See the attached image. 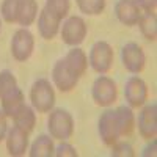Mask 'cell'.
<instances>
[{"mask_svg":"<svg viewBox=\"0 0 157 157\" xmlns=\"http://www.w3.org/2000/svg\"><path fill=\"white\" fill-rule=\"evenodd\" d=\"M47 130L55 140L66 141L71 138L74 134V120L71 113L64 109H52L47 118Z\"/></svg>","mask_w":157,"mask_h":157,"instance_id":"cell-1","label":"cell"},{"mask_svg":"<svg viewBox=\"0 0 157 157\" xmlns=\"http://www.w3.org/2000/svg\"><path fill=\"white\" fill-rule=\"evenodd\" d=\"M32 105L39 113H47L55 105V91L47 78H38L30 90Z\"/></svg>","mask_w":157,"mask_h":157,"instance_id":"cell-2","label":"cell"},{"mask_svg":"<svg viewBox=\"0 0 157 157\" xmlns=\"http://www.w3.org/2000/svg\"><path fill=\"white\" fill-rule=\"evenodd\" d=\"M91 96L96 105L99 107H109L116 101L118 96V88L116 83L107 75H99L93 86H91Z\"/></svg>","mask_w":157,"mask_h":157,"instance_id":"cell-3","label":"cell"},{"mask_svg":"<svg viewBox=\"0 0 157 157\" xmlns=\"http://www.w3.org/2000/svg\"><path fill=\"white\" fill-rule=\"evenodd\" d=\"M90 66L99 74H105L110 71L113 64V49L105 41H98L93 44L90 50V58H88Z\"/></svg>","mask_w":157,"mask_h":157,"instance_id":"cell-4","label":"cell"},{"mask_svg":"<svg viewBox=\"0 0 157 157\" xmlns=\"http://www.w3.org/2000/svg\"><path fill=\"white\" fill-rule=\"evenodd\" d=\"M35 47V38L27 29H19L11 39V55L17 61H25L29 60L30 55L33 54Z\"/></svg>","mask_w":157,"mask_h":157,"instance_id":"cell-5","label":"cell"},{"mask_svg":"<svg viewBox=\"0 0 157 157\" xmlns=\"http://www.w3.org/2000/svg\"><path fill=\"white\" fill-rule=\"evenodd\" d=\"M86 36V24L80 16H72L63 24L61 29V39L68 46H78L83 43Z\"/></svg>","mask_w":157,"mask_h":157,"instance_id":"cell-6","label":"cell"},{"mask_svg":"<svg viewBox=\"0 0 157 157\" xmlns=\"http://www.w3.org/2000/svg\"><path fill=\"white\" fill-rule=\"evenodd\" d=\"M124 98L130 109L141 107L148 99V86L145 80L137 75H132L130 78H127V82L124 85Z\"/></svg>","mask_w":157,"mask_h":157,"instance_id":"cell-7","label":"cell"},{"mask_svg":"<svg viewBox=\"0 0 157 157\" xmlns=\"http://www.w3.org/2000/svg\"><path fill=\"white\" fill-rule=\"evenodd\" d=\"M121 61L129 72L138 74L146 64V55L137 43H127L121 49Z\"/></svg>","mask_w":157,"mask_h":157,"instance_id":"cell-8","label":"cell"},{"mask_svg":"<svg viewBox=\"0 0 157 157\" xmlns=\"http://www.w3.org/2000/svg\"><path fill=\"white\" fill-rule=\"evenodd\" d=\"M52 80H54L55 86L61 93H69V91H72L75 88L78 77L68 68L66 61L61 58L55 63L54 69H52Z\"/></svg>","mask_w":157,"mask_h":157,"instance_id":"cell-9","label":"cell"},{"mask_svg":"<svg viewBox=\"0 0 157 157\" xmlns=\"http://www.w3.org/2000/svg\"><path fill=\"white\" fill-rule=\"evenodd\" d=\"M98 130H99L101 140L107 146H112L115 141L121 138L120 130H118V124H116V118H115V110H105L99 116Z\"/></svg>","mask_w":157,"mask_h":157,"instance_id":"cell-10","label":"cell"},{"mask_svg":"<svg viewBox=\"0 0 157 157\" xmlns=\"http://www.w3.org/2000/svg\"><path fill=\"white\" fill-rule=\"evenodd\" d=\"M138 132L145 140H152L157 135V104L151 102L138 115Z\"/></svg>","mask_w":157,"mask_h":157,"instance_id":"cell-11","label":"cell"},{"mask_svg":"<svg viewBox=\"0 0 157 157\" xmlns=\"http://www.w3.org/2000/svg\"><path fill=\"white\" fill-rule=\"evenodd\" d=\"M115 14L121 24L132 27V25H137L141 16V10L137 0H118L115 5Z\"/></svg>","mask_w":157,"mask_h":157,"instance_id":"cell-12","label":"cell"},{"mask_svg":"<svg viewBox=\"0 0 157 157\" xmlns=\"http://www.w3.org/2000/svg\"><path fill=\"white\" fill-rule=\"evenodd\" d=\"M29 146V132H25L24 129L13 126L8 134H6V149L8 154L13 157L24 155Z\"/></svg>","mask_w":157,"mask_h":157,"instance_id":"cell-13","label":"cell"},{"mask_svg":"<svg viewBox=\"0 0 157 157\" xmlns=\"http://www.w3.org/2000/svg\"><path fill=\"white\" fill-rule=\"evenodd\" d=\"M60 19L55 17L54 14L44 8L41 13H39V17H38V32L44 39H52L55 38V35L60 30Z\"/></svg>","mask_w":157,"mask_h":157,"instance_id":"cell-14","label":"cell"},{"mask_svg":"<svg viewBox=\"0 0 157 157\" xmlns=\"http://www.w3.org/2000/svg\"><path fill=\"white\" fill-rule=\"evenodd\" d=\"M115 118H116V124L118 130H120L121 137H129L134 132L135 127V116L134 112L129 105H120L115 110Z\"/></svg>","mask_w":157,"mask_h":157,"instance_id":"cell-15","label":"cell"},{"mask_svg":"<svg viewBox=\"0 0 157 157\" xmlns=\"http://www.w3.org/2000/svg\"><path fill=\"white\" fill-rule=\"evenodd\" d=\"M63 60L66 61L68 68H69L78 78L85 74V71H86V68H88V57H86L85 52H83L82 49H78L77 46L72 47Z\"/></svg>","mask_w":157,"mask_h":157,"instance_id":"cell-16","label":"cell"},{"mask_svg":"<svg viewBox=\"0 0 157 157\" xmlns=\"http://www.w3.org/2000/svg\"><path fill=\"white\" fill-rule=\"evenodd\" d=\"M0 101H2V110H3V113H5L8 118H13V116H14V115L25 105L24 93H22L17 86L13 90V91H10L6 96H3Z\"/></svg>","mask_w":157,"mask_h":157,"instance_id":"cell-17","label":"cell"},{"mask_svg":"<svg viewBox=\"0 0 157 157\" xmlns=\"http://www.w3.org/2000/svg\"><path fill=\"white\" fill-rule=\"evenodd\" d=\"M38 16V3L36 0H19V10H17V24L27 29L29 25L35 22Z\"/></svg>","mask_w":157,"mask_h":157,"instance_id":"cell-18","label":"cell"},{"mask_svg":"<svg viewBox=\"0 0 157 157\" xmlns=\"http://www.w3.org/2000/svg\"><path fill=\"white\" fill-rule=\"evenodd\" d=\"M55 146H54V141H52L50 135H39L30 146L29 155L30 157H50L54 155Z\"/></svg>","mask_w":157,"mask_h":157,"instance_id":"cell-19","label":"cell"},{"mask_svg":"<svg viewBox=\"0 0 157 157\" xmlns=\"http://www.w3.org/2000/svg\"><path fill=\"white\" fill-rule=\"evenodd\" d=\"M13 121H14V126L24 129L25 132H32V130L35 129V124H36V115H35V109L29 107L27 104L11 118Z\"/></svg>","mask_w":157,"mask_h":157,"instance_id":"cell-20","label":"cell"},{"mask_svg":"<svg viewBox=\"0 0 157 157\" xmlns=\"http://www.w3.org/2000/svg\"><path fill=\"white\" fill-rule=\"evenodd\" d=\"M138 27L146 39L149 41H155L157 36V21H155V13H141L138 19Z\"/></svg>","mask_w":157,"mask_h":157,"instance_id":"cell-21","label":"cell"},{"mask_svg":"<svg viewBox=\"0 0 157 157\" xmlns=\"http://www.w3.org/2000/svg\"><path fill=\"white\" fill-rule=\"evenodd\" d=\"M44 8L50 13V14H54L55 17L63 21L64 17L68 16V13H69L71 2L69 0H46Z\"/></svg>","mask_w":157,"mask_h":157,"instance_id":"cell-22","label":"cell"},{"mask_svg":"<svg viewBox=\"0 0 157 157\" xmlns=\"http://www.w3.org/2000/svg\"><path fill=\"white\" fill-rule=\"evenodd\" d=\"M77 6L86 16H98L105 8V0H75Z\"/></svg>","mask_w":157,"mask_h":157,"instance_id":"cell-23","label":"cell"},{"mask_svg":"<svg viewBox=\"0 0 157 157\" xmlns=\"http://www.w3.org/2000/svg\"><path fill=\"white\" fill-rule=\"evenodd\" d=\"M17 10H19V0H3L2 8H0V16L5 22L13 24L17 21Z\"/></svg>","mask_w":157,"mask_h":157,"instance_id":"cell-24","label":"cell"},{"mask_svg":"<svg viewBox=\"0 0 157 157\" xmlns=\"http://www.w3.org/2000/svg\"><path fill=\"white\" fill-rule=\"evenodd\" d=\"M16 86H17V80H16L14 74L8 69L0 71V99L3 96H6L10 91H13Z\"/></svg>","mask_w":157,"mask_h":157,"instance_id":"cell-25","label":"cell"},{"mask_svg":"<svg viewBox=\"0 0 157 157\" xmlns=\"http://www.w3.org/2000/svg\"><path fill=\"white\" fill-rule=\"evenodd\" d=\"M112 155H121V157H132L135 155L134 148L124 141H115L112 145Z\"/></svg>","mask_w":157,"mask_h":157,"instance_id":"cell-26","label":"cell"},{"mask_svg":"<svg viewBox=\"0 0 157 157\" xmlns=\"http://www.w3.org/2000/svg\"><path fill=\"white\" fill-rule=\"evenodd\" d=\"M54 155H57V157H66V155H69V157H77V151H75V148L74 146H71L69 143H60V145L55 148V151H54Z\"/></svg>","mask_w":157,"mask_h":157,"instance_id":"cell-27","label":"cell"},{"mask_svg":"<svg viewBox=\"0 0 157 157\" xmlns=\"http://www.w3.org/2000/svg\"><path fill=\"white\" fill-rule=\"evenodd\" d=\"M137 3H138L140 10H143L145 13H155L157 0H137Z\"/></svg>","mask_w":157,"mask_h":157,"instance_id":"cell-28","label":"cell"},{"mask_svg":"<svg viewBox=\"0 0 157 157\" xmlns=\"http://www.w3.org/2000/svg\"><path fill=\"white\" fill-rule=\"evenodd\" d=\"M6 115L3 113V110H0V141H2L6 134H8V123H6Z\"/></svg>","mask_w":157,"mask_h":157,"instance_id":"cell-29","label":"cell"},{"mask_svg":"<svg viewBox=\"0 0 157 157\" xmlns=\"http://www.w3.org/2000/svg\"><path fill=\"white\" fill-rule=\"evenodd\" d=\"M149 141H151V145H148V146L145 148V151L141 152V155H155L157 141H155V138H152V140H149Z\"/></svg>","mask_w":157,"mask_h":157,"instance_id":"cell-30","label":"cell"},{"mask_svg":"<svg viewBox=\"0 0 157 157\" xmlns=\"http://www.w3.org/2000/svg\"><path fill=\"white\" fill-rule=\"evenodd\" d=\"M0 30H2V21H0Z\"/></svg>","mask_w":157,"mask_h":157,"instance_id":"cell-31","label":"cell"}]
</instances>
